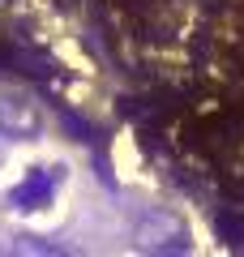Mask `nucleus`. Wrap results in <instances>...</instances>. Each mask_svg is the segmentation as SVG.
<instances>
[{
	"label": "nucleus",
	"mask_w": 244,
	"mask_h": 257,
	"mask_svg": "<svg viewBox=\"0 0 244 257\" xmlns=\"http://www.w3.org/2000/svg\"><path fill=\"white\" fill-rule=\"evenodd\" d=\"M133 240L146 253H189V231L167 210H146L133 227Z\"/></svg>",
	"instance_id": "1"
},
{
	"label": "nucleus",
	"mask_w": 244,
	"mask_h": 257,
	"mask_svg": "<svg viewBox=\"0 0 244 257\" xmlns=\"http://www.w3.org/2000/svg\"><path fill=\"white\" fill-rule=\"evenodd\" d=\"M0 133L13 142H35L43 133V111L26 94H0Z\"/></svg>",
	"instance_id": "2"
}]
</instances>
